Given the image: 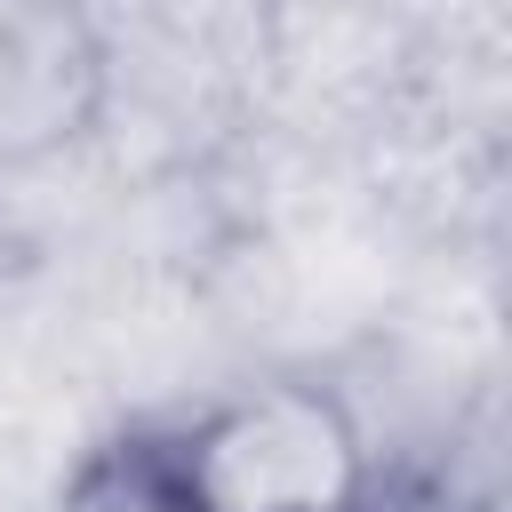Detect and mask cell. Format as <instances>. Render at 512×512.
<instances>
[{
    "mask_svg": "<svg viewBox=\"0 0 512 512\" xmlns=\"http://www.w3.org/2000/svg\"><path fill=\"white\" fill-rule=\"evenodd\" d=\"M112 80L96 0H0V176L72 160L104 128Z\"/></svg>",
    "mask_w": 512,
    "mask_h": 512,
    "instance_id": "7a4b0ae2",
    "label": "cell"
},
{
    "mask_svg": "<svg viewBox=\"0 0 512 512\" xmlns=\"http://www.w3.org/2000/svg\"><path fill=\"white\" fill-rule=\"evenodd\" d=\"M56 512H208L184 416H136L96 448H80V464L56 488Z\"/></svg>",
    "mask_w": 512,
    "mask_h": 512,
    "instance_id": "3957f363",
    "label": "cell"
},
{
    "mask_svg": "<svg viewBox=\"0 0 512 512\" xmlns=\"http://www.w3.org/2000/svg\"><path fill=\"white\" fill-rule=\"evenodd\" d=\"M208 512H360L376 456L328 384H240L184 416Z\"/></svg>",
    "mask_w": 512,
    "mask_h": 512,
    "instance_id": "6da1fadb",
    "label": "cell"
},
{
    "mask_svg": "<svg viewBox=\"0 0 512 512\" xmlns=\"http://www.w3.org/2000/svg\"><path fill=\"white\" fill-rule=\"evenodd\" d=\"M360 512H424V504H416L408 488H392V480L376 472V488H368V504H360Z\"/></svg>",
    "mask_w": 512,
    "mask_h": 512,
    "instance_id": "277c9868",
    "label": "cell"
}]
</instances>
